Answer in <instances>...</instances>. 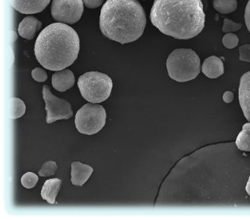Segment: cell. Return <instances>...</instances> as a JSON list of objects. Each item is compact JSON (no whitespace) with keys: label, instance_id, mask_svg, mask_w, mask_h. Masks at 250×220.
I'll list each match as a JSON object with an SVG mask.
<instances>
[{"label":"cell","instance_id":"obj_1","mask_svg":"<svg viewBox=\"0 0 250 220\" xmlns=\"http://www.w3.org/2000/svg\"><path fill=\"white\" fill-rule=\"evenodd\" d=\"M150 19L165 35L188 40L202 32L206 14L201 0H154Z\"/></svg>","mask_w":250,"mask_h":220},{"label":"cell","instance_id":"obj_15","mask_svg":"<svg viewBox=\"0 0 250 220\" xmlns=\"http://www.w3.org/2000/svg\"><path fill=\"white\" fill-rule=\"evenodd\" d=\"M61 185L62 181L59 178L49 179L45 181L42 190V198L47 203L54 204Z\"/></svg>","mask_w":250,"mask_h":220},{"label":"cell","instance_id":"obj_27","mask_svg":"<svg viewBox=\"0 0 250 220\" xmlns=\"http://www.w3.org/2000/svg\"><path fill=\"white\" fill-rule=\"evenodd\" d=\"M233 98H234V95L232 91H225L223 95V100L227 104L231 103L233 101Z\"/></svg>","mask_w":250,"mask_h":220},{"label":"cell","instance_id":"obj_28","mask_svg":"<svg viewBox=\"0 0 250 220\" xmlns=\"http://www.w3.org/2000/svg\"><path fill=\"white\" fill-rule=\"evenodd\" d=\"M246 191H247L248 195L250 196V176L249 177L248 181H247V186H246Z\"/></svg>","mask_w":250,"mask_h":220},{"label":"cell","instance_id":"obj_2","mask_svg":"<svg viewBox=\"0 0 250 220\" xmlns=\"http://www.w3.org/2000/svg\"><path fill=\"white\" fill-rule=\"evenodd\" d=\"M80 40L72 27L53 23L40 33L35 42L37 60L45 69L60 71L69 67L79 56Z\"/></svg>","mask_w":250,"mask_h":220},{"label":"cell","instance_id":"obj_14","mask_svg":"<svg viewBox=\"0 0 250 220\" xmlns=\"http://www.w3.org/2000/svg\"><path fill=\"white\" fill-rule=\"evenodd\" d=\"M42 22L34 16L24 18L19 26V34L21 38L32 40L35 34L42 28Z\"/></svg>","mask_w":250,"mask_h":220},{"label":"cell","instance_id":"obj_19","mask_svg":"<svg viewBox=\"0 0 250 220\" xmlns=\"http://www.w3.org/2000/svg\"><path fill=\"white\" fill-rule=\"evenodd\" d=\"M38 176L33 172H27L21 177V184L26 189H31L36 185L38 182Z\"/></svg>","mask_w":250,"mask_h":220},{"label":"cell","instance_id":"obj_7","mask_svg":"<svg viewBox=\"0 0 250 220\" xmlns=\"http://www.w3.org/2000/svg\"><path fill=\"white\" fill-rule=\"evenodd\" d=\"M83 12V0H53L52 2V16L59 22L76 23L80 20Z\"/></svg>","mask_w":250,"mask_h":220},{"label":"cell","instance_id":"obj_8","mask_svg":"<svg viewBox=\"0 0 250 220\" xmlns=\"http://www.w3.org/2000/svg\"><path fill=\"white\" fill-rule=\"evenodd\" d=\"M43 97L46 106V123L53 124L59 120H68L73 116L72 106L69 102L53 95L48 86L43 87Z\"/></svg>","mask_w":250,"mask_h":220},{"label":"cell","instance_id":"obj_20","mask_svg":"<svg viewBox=\"0 0 250 220\" xmlns=\"http://www.w3.org/2000/svg\"><path fill=\"white\" fill-rule=\"evenodd\" d=\"M57 165L55 162L50 161V162H45L42 166V169L40 170L39 176L42 177H48V176H53L55 174L56 171L57 170Z\"/></svg>","mask_w":250,"mask_h":220},{"label":"cell","instance_id":"obj_24","mask_svg":"<svg viewBox=\"0 0 250 220\" xmlns=\"http://www.w3.org/2000/svg\"><path fill=\"white\" fill-rule=\"evenodd\" d=\"M239 52H240V61L250 63V44H245L240 46Z\"/></svg>","mask_w":250,"mask_h":220},{"label":"cell","instance_id":"obj_16","mask_svg":"<svg viewBox=\"0 0 250 220\" xmlns=\"http://www.w3.org/2000/svg\"><path fill=\"white\" fill-rule=\"evenodd\" d=\"M236 146L241 151L250 152V122L243 126L236 139Z\"/></svg>","mask_w":250,"mask_h":220},{"label":"cell","instance_id":"obj_13","mask_svg":"<svg viewBox=\"0 0 250 220\" xmlns=\"http://www.w3.org/2000/svg\"><path fill=\"white\" fill-rule=\"evenodd\" d=\"M202 71L208 78L217 79L225 73V67L219 57L211 56L205 60L202 64Z\"/></svg>","mask_w":250,"mask_h":220},{"label":"cell","instance_id":"obj_18","mask_svg":"<svg viewBox=\"0 0 250 220\" xmlns=\"http://www.w3.org/2000/svg\"><path fill=\"white\" fill-rule=\"evenodd\" d=\"M11 114L12 119H18L22 117L26 111V105L22 100L19 98H12L10 99Z\"/></svg>","mask_w":250,"mask_h":220},{"label":"cell","instance_id":"obj_12","mask_svg":"<svg viewBox=\"0 0 250 220\" xmlns=\"http://www.w3.org/2000/svg\"><path fill=\"white\" fill-rule=\"evenodd\" d=\"M93 169L90 165H84L79 162L72 163V172H71V181L76 186L84 185L92 175Z\"/></svg>","mask_w":250,"mask_h":220},{"label":"cell","instance_id":"obj_23","mask_svg":"<svg viewBox=\"0 0 250 220\" xmlns=\"http://www.w3.org/2000/svg\"><path fill=\"white\" fill-rule=\"evenodd\" d=\"M31 76L35 81L39 82V83H43L47 79L46 72L42 68H35L33 69Z\"/></svg>","mask_w":250,"mask_h":220},{"label":"cell","instance_id":"obj_25","mask_svg":"<svg viewBox=\"0 0 250 220\" xmlns=\"http://www.w3.org/2000/svg\"><path fill=\"white\" fill-rule=\"evenodd\" d=\"M104 1V0H83V2L88 9H95L101 6Z\"/></svg>","mask_w":250,"mask_h":220},{"label":"cell","instance_id":"obj_3","mask_svg":"<svg viewBox=\"0 0 250 220\" xmlns=\"http://www.w3.org/2000/svg\"><path fill=\"white\" fill-rule=\"evenodd\" d=\"M146 22V12L137 0H107L101 9V32L122 44L139 39L144 32Z\"/></svg>","mask_w":250,"mask_h":220},{"label":"cell","instance_id":"obj_9","mask_svg":"<svg viewBox=\"0 0 250 220\" xmlns=\"http://www.w3.org/2000/svg\"><path fill=\"white\" fill-rule=\"evenodd\" d=\"M11 5L21 14H36L46 9L50 0H9Z\"/></svg>","mask_w":250,"mask_h":220},{"label":"cell","instance_id":"obj_17","mask_svg":"<svg viewBox=\"0 0 250 220\" xmlns=\"http://www.w3.org/2000/svg\"><path fill=\"white\" fill-rule=\"evenodd\" d=\"M214 9L221 14H229L234 12L237 8L236 0H214Z\"/></svg>","mask_w":250,"mask_h":220},{"label":"cell","instance_id":"obj_22","mask_svg":"<svg viewBox=\"0 0 250 220\" xmlns=\"http://www.w3.org/2000/svg\"><path fill=\"white\" fill-rule=\"evenodd\" d=\"M242 23L235 22L229 20L228 19H225L224 20V24H223L222 31L225 33L235 32L241 29Z\"/></svg>","mask_w":250,"mask_h":220},{"label":"cell","instance_id":"obj_26","mask_svg":"<svg viewBox=\"0 0 250 220\" xmlns=\"http://www.w3.org/2000/svg\"><path fill=\"white\" fill-rule=\"evenodd\" d=\"M245 22L247 28L250 32V0H249L245 9Z\"/></svg>","mask_w":250,"mask_h":220},{"label":"cell","instance_id":"obj_6","mask_svg":"<svg viewBox=\"0 0 250 220\" xmlns=\"http://www.w3.org/2000/svg\"><path fill=\"white\" fill-rule=\"evenodd\" d=\"M106 119V110L102 105L86 104L76 113L75 124L81 133L93 135L103 129Z\"/></svg>","mask_w":250,"mask_h":220},{"label":"cell","instance_id":"obj_5","mask_svg":"<svg viewBox=\"0 0 250 220\" xmlns=\"http://www.w3.org/2000/svg\"><path fill=\"white\" fill-rule=\"evenodd\" d=\"M78 87L86 101L90 103H101L110 97L113 82L104 73L88 72L79 77Z\"/></svg>","mask_w":250,"mask_h":220},{"label":"cell","instance_id":"obj_11","mask_svg":"<svg viewBox=\"0 0 250 220\" xmlns=\"http://www.w3.org/2000/svg\"><path fill=\"white\" fill-rule=\"evenodd\" d=\"M75 84V76L69 69H64L55 72L52 76V86L60 92L72 88Z\"/></svg>","mask_w":250,"mask_h":220},{"label":"cell","instance_id":"obj_4","mask_svg":"<svg viewBox=\"0 0 250 220\" xmlns=\"http://www.w3.org/2000/svg\"><path fill=\"white\" fill-rule=\"evenodd\" d=\"M167 69L169 76L175 81H191L200 73V59L191 49H176L168 57Z\"/></svg>","mask_w":250,"mask_h":220},{"label":"cell","instance_id":"obj_21","mask_svg":"<svg viewBox=\"0 0 250 220\" xmlns=\"http://www.w3.org/2000/svg\"><path fill=\"white\" fill-rule=\"evenodd\" d=\"M222 43L226 48H235L239 44L238 37L233 34V33H228L223 38Z\"/></svg>","mask_w":250,"mask_h":220},{"label":"cell","instance_id":"obj_10","mask_svg":"<svg viewBox=\"0 0 250 220\" xmlns=\"http://www.w3.org/2000/svg\"><path fill=\"white\" fill-rule=\"evenodd\" d=\"M239 102L243 114L250 122V72L244 73L240 79Z\"/></svg>","mask_w":250,"mask_h":220}]
</instances>
